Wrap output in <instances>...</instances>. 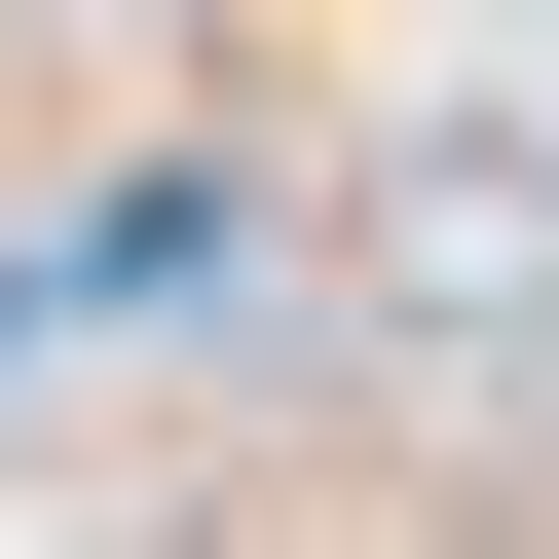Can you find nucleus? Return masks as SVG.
<instances>
[{"label": "nucleus", "mask_w": 559, "mask_h": 559, "mask_svg": "<svg viewBox=\"0 0 559 559\" xmlns=\"http://www.w3.org/2000/svg\"><path fill=\"white\" fill-rule=\"evenodd\" d=\"M373 261H411L448 336H522V299H559V150H411V187H373Z\"/></svg>", "instance_id": "f257e3e1"}]
</instances>
